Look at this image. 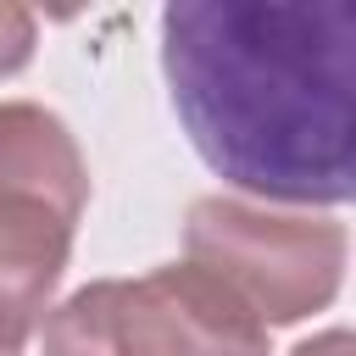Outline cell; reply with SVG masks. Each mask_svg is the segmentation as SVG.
Masks as SVG:
<instances>
[{
  "label": "cell",
  "mask_w": 356,
  "mask_h": 356,
  "mask_svg": "<svg viewBox=\"0 0 356 356\" xmlns=\"http://www.w3.org/2000/svg\"><path fill=\"white\" fill-rule=\"evenodd\" d=\"M161 72L200 161L261 206L356 195V6L178 0Z\"/></svg>",
  "instance_id": "cell-1"
},
{
  "label": "cell",
  "mask_w": 356,
  "mask_h": 356,
  "mask_svg": "<svg viewBox=\"0 0 356 356\" xmlns=\"http://www.w3.org/2000/svg\"><path fill=\"white\" fill-rule=\"evenodd\" d=\"M44 356H273L267 328L195 261L95 278L39 323Z\"/></svg>",
  "instance_id": "cell-2"
},
{
  "label": "cell",
  "mask_w": 356,
  "mask_h": 356,
  "mask_svg": "<svg viewBox=\"0 0 356 356\" xmlns=\"http://www.w3.org/2000/svg\"><path fill=\"white\" fill-rule=\"evenodd\" d=\"M184 250L261 328H289L323 312L345 284V228L312 211H273L239 195H200L184 217Z\"/></svg>",
  "instance_id": "cell-3"
},
{
  "label": "cell",
  "mask_w": 356,
  "mask_h": 356,
  "mask_svg": "<svg viewBox=\"0 0 356 356\" xmlns=\"http://www.w3.org/2000/svg\"><path fill=\"white\" fill-rule=\"evenodd\" d=\"M89 206V161L39 100H0V295L44 323Z\"/></svg>",
  "instance_id": "cell-4"
},
{
  "label": "cell",
  "mask_w": 356,
  "mask_h": 356,
  "mask_svg": "<svg viewBox=\"0 0 356 356\" xmlns=\"http://www.w3.org/2000/svg\"><path fill=\"white\" fill-rule=\"evenodd\" d=\"M33 44H39L33 11H28V6H0V78L22 72L28 56H33Z\"/></svg>",
  "instance_id": "cell-5"
},
{
  "label": "cell",
  "mask_w": 356,
  "mask_h": 356,
  "mask_svg": "<svg viewBox=\"0 0 356 356\" xmlns=\"http://www.w3.org/2000/svg\"><path fill=\"white\" fill-rule=\"evenodd\" d=\"M33 334H39V323H33V317H22V312L0 295V356H22Z\"/></svg>",
  "instance_id": "cell-6"
},
{
  "label": "cell",
  "mask_w": 356,
  "mask_h": 356,
  "mask_svg": "<svg viewBox=\"0 0 356 356\" xmlns=\"http://www.w3.org/2000/svg\"><path fill=\"white\" fill-rule=\"evenodd\" d=\"M289 356H356V345H350V334H345V328H328V334L300 339Z\"/></svg>",
  "instance_id": "cell-7"
}]
</instances>
